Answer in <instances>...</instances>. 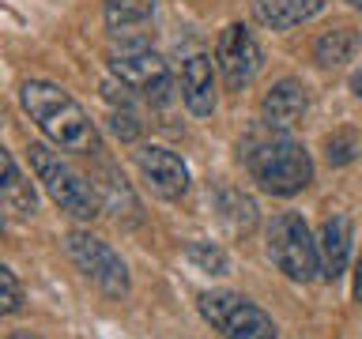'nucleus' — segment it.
I'll return each instance as SVG.
<instances>
[{
    "mask_svg": "<svg viewBox=\"0 0 362 339\" xmlns=\"http://www.w3.org/2000/svg\"><path fill=\"white\" fill-rule=\"evenodd\" d=\"M0 237H4V215H0Z\"/></svg>",
    "mask_w": 362,
    "mask_h": 339,
    "instance_id": "393cba45",
    "label": "nucleus"
},
{
    "mask_svg": "<svg viewBox=\"0 0 362 339\" xmlns=\"http://www.w3.org/2000/svg\"><path fill=\"white\" fill-rule=\"evenodd\" d=\"M238 151H242L253 181L272 196H294L313 181L310 151L294 136H287L283 129H272L264 121H260V129L245 136V143Z\"/></svg>",
    "mask_w": 362,
    "mask_h": 339,
    "instance_id": "f03ea898",
    "label": "nucleus"
},
{
    "mask_svg": "<svg viewBox=\"0 0 362 339\" xmlns=\"http://www.w3.org/2000/svg\"><path fill=\"white\" fill-rule=\"evenodd\" d=\"M27 158H30L34 177L42 181V189L49 192V200L64 215H72V219H79V222L98 219V211H102L98 189L90 185L79 170L68 166L64 158H61V151H53V147H45V143H30L27 147Z\"/></svg>",
    "mask_w": 362,
    "mask_h": 339,
    "instance_id": "7ed1b4c3",
    "label": "nucleus"
},
{
    "mask_svg": "<svg viewBox=\"0 0 362 339\" xmlns=\"http://www.w3.org/2000/svg\"><path fill=\"white\" fill-rule=\"evenodd\" d=\"M181 98L197 117L215 113V68L208 53H192L181 68Z\"/></svg>",
    "mask_w": 362,
    "mask_h": 339,
    "instance_id": "ddd939ff",
    "label": "nucleus"
},
{
    "mask_svg": "<svg viewBox=\"0 0 362 339\" xmlns=\"http://www.w3.org/2000/svg\"><path fill=\"white\" fill-rule=\"evenodd\" d=\"M305 113H310V95H305V83H298V79H279L260 98V121L272 124V129L287 132L294 124H302Z\"/></svg>",
    "mask_w": 362,
    "mask_h": 339,
    "instance_id": "9b49d317",
    "label": "nucleus"
},
{
    "mask_svg": "<svg viewBox=\"0 0 362 339\" xmlns=\"http://www.w3.org/2000/svg\"><path fill=\"white\" fill-rule=\"evenodd\" d=\"M200 316L208 321L223 339H276V324L272 316L253 305L242 294H230V290H204L200 298Z\"/></svg>",
    "mask_w": 362,
    "mask_h": 339,
    "instance_id": "39448f33",
    "label": "nucleus"
},
{
    "mask_svg": "<svg viewBox=\"0 0 362 339\" xmlns=\"http://www.w3.org/2000/svg\"><path fill=\"white\" fill-rule=\"evenodd\" d=\"M264 249H268L272 264L294 282H310V279L321 275L317 242H313V234H310V226H305L302 215H294V211L276 215L264 230Z\"/></svg>",
    "mask_w": 362,
    "mask_h": 339,
    "instance_id": "20e7f679",
    "label": "nucleus"
},
{
    "mask_svg": "<svg viewBox=\"0 0 362 339\" xmlns=\"http://www.w3.org/2000/svg\"><path fill=\"white\" fill-rule=\"evenodd\" d=\"M351 87H355V98H362V68L355 72V79H351Z\"/></svg>",
    "mask_w": 362,
    "mask_h": 339,
    "instance_id": "5701e85b",
    "label": "nucleus"
},
{
    "mask_svg": "<svg viewBox=\"0 0 362 339\" xmlns=\"http://www.w3.org/2000/svg\"><path fill=\"white\" fill-rule=\"evenodd\" d=\"M351 4H355V8H358V11H362V0H351Z\"/></svg>",
    "mask_w": 362,
    "mask_h": 339,
    "instance_id": "a878e982",
    "label": "nucleus"
},
{
    "mask_svg": "<svg viewBox=\"0 0 362 339\" xmlns=\"http://www.w3.org/2000/svg\"><path fill=\"white\" fill-rule=\"evenodd\" d=\"M355 302L362 305V256L355 260Z\"/></svg>",
    "mask_w": 362,
    "mask_h": 339,
    "instance_id": "4be33fe9",
    "label": "nucleus"
},
{
    "mask_svg": "<svg viewBox=\"0 0 362 339\" xmlns=\"http://www.w3.org/2000/svg\"><path fill=\"white\" fill-rule=\"evenodd\" d=\"M355 151H358V143H355V136H351V132H332L325 140V155H328V162H332V166H347L351 158H355Z\"/></svg>",
    "mask_w": 362,
    "mask_h": 339,
    "instance_id": "412c9836",
    "label": "nucleus"
},
{
    "mask_svg": "<svg viewBox=\"0 0 362 339\" xmlns=\"http://www.w3.org/2000/svg\"><path fill=\"white\" fill-rule=\"evenodd\" d=\"M64 253L76 264L79 275L95 282L106 298L121 302L124 294H129V268H124V260L113 253L102 237L83 234V230H72V234H64Z\"/></svg>",
    "mask_w": 362,
    "mask_h": 339,
    "instance_id": "423d86ee",
    "label": "nucleus"
},
{
    "mask_svg": "<svg viewBox=\"0 0 362 339\" xmlns=\"http://www.w3.org/2000/svg\"><path fill=\"white\" fill-rule=\"evenodd\" d=\"M0 211L16 215V219H34V211H38L34 185L16 166V158H11V151L4 143H0Z\"/></svg>",
    "mask_w": 362,
    "mask_h": 339,
    "instance_id": "f8f14e48",
    "label": "nucleus"
},
{
    "mask_svg": "<svg viewBox=\"0 0 362 339\" xmlns=\"http://www.w3.org/2000/svg\"><path fill=\"white\" fill-rule=\"evenodd\" d=\"M215 64H219L226 87L245 90L257 79L260 64H264V53H260L253 30L242 27V23H230V27L219 34V42H215Z\"/></svg>",
    "mask_w": 362,
    "mask_h": 339,
    "instance_id": "6e6552de",
    "label": "nucleus"
},
{
    "mask_svg": "<svg viewBox=\"0 0 362 339\" xmlns=\"http://www.w3.org/2000/svg\"><path fill=\"white\" fill-rule=\"evenodd\" d=\"M185 256H189V264H197L200 271H208V275H226V271H230V256H226L219 245H211V242L185 245Z\"/></svg>",
    "mask_w": 362,
    "mask_h": 339,
    "instance_id": "a211bd4d",
    "label": "nucleus"
},
{
    "mask_svg": "<svg viewBox=\"0 0 362 339\" xmlns=\"http://www.w3.org/2000/svg\"><path fill=\"white\" fill-rule=\"evenodd\" d=\"M8 339H38L34 332H16V335H8Z\"/></svg>",
    "mask_w": 362,
    "mask_h": 339,
    "instance_id": "b1692460",
    "label": "nucleus"
},
{
    "mask_svg": "<svg viewBox=\"0 0 362 339\" xmlns=\"http://www.w3.org/2000/svg\"><path fill=\"white\" fill-rule=\"evenodd\" d=\"M110 72H113V79H117L121 87L151 98L155 106H163V102L170 98V64L151 49V45L113 49L110 53Z\"/></svg>",
    "mask_w": 362,
    "mask_h": 339,
    "instance_id": "0eeeda50",
    "label": "nucleus"
},
{
    "mask_svg": "<svg viewBox=\"0 0 362 339\" xmlns=\"http://www.w3.org/2000/svg\"><path fill=\"white\" fill-rule=\"evenodd\" d=\"M110 132L117 136V140H124V143H132V140H140V132H144V121H140V113H136L132 106H129V98L121 102H113V109H110Z\"/></svg>",
    "mask_w": 362,
    "mask_h": 339,
    "instance_id": "6ab92c4d",
    "label": "nucleus"
},
{
    "mask_svg": "<svg viewBox=\"0 0 362 339\" xmlns=\"http://www.w3.org/2000/svg\"><path fill=\"white\" fill-rule=\"evenodd\" d=\"M19 102L27 109V117L42 129L45 140H53L61 151L72 155H98V129L90 121V113L68 95L64 87L49 83V79H27L19 87Z\"/></svg>",
    "mask_w": 362,
    "mask_h": 339,
    "instance_id": "f257e3e1",
    "label": "nucleus"
},
{
    "mask_svg": "<svg viewBox=\"0 0 362 339\" xmlns=\"http://www.w3.org/2000/svg\"><path fill=\"white\" fill-rule=\"evenodd\" d=\"M358 49H362V34L355 27H332V30L317 34L313 61L321 68H344L347 61H355Z\"/></svg>",
    "mask_w": 362,
    "mask_h": 339,
    "instance_id": "dca6fc26",
    "label": "nucleus"
},
{
    "mask_svg": "<svg viewBox=\"0 0 362 339\" xmlns=\"http://www.w3.org/2000/svg\"><path fill=\"white\" fill-rule=\"evenodd\" d=\"M106 34L113 49H136L155 38V0H106Z\"/></svg>",
    "mask_w": 362,
    "mask_h": 339,
    "instance_id": "1a4fd4ad",
    "label": "nucleus"
},
{
    "mask_svg": "<svg viewBox=\"0 0 362 339\" xmlns=\"http://www.w3.org/2000/svg\"><path fill=\"white\" fill-rule=\"evenodd\" d=\"M23 282L16 279V271L0 264V316H11V313H19L23 309Z\"/></svg>",
    "mask_w": 362,
    "mask_h": 339,
    "instance_id": "aec40b11",
    "label": "nucleus"
},
{
    "mask_svg": "<svg viewBox=\"0 0 362 339\" xmlns=\"http://www.w3.org/2000/svg\"><path fill=\"white\" fill-rule=\"evenodd\" d=\"M136 166H140V177L147 181V189L163 200H181L189 192V166L185 158L170 147L147 143L136 151Z\"/></svg>",
    "mask_w": 362,
    "mask_h": 339,
    "instance_id": "9d476101",
    "label": "nucleus"
},
{
    "mask_svg": "<svg viewBox=\"0 0 362 339\" xmlns=\"http://www.w3.org/2000/svg\"><path fill=\"white\" fill-rule=\"evenodd\" d=\"M351 222L344 215H332L325 219L321 234H317V256H321V279L336 282L339 275L347 271V260H351Z\"/></svg>",
    "mask_w": 362,
    "mask_h": 339,
    "instance_id": "4468645a",
    "label": "nucleus"
},
{
    "mask_svg": "<svg viewBox=\"0 0 362 339\" xmlns=\"http://www.w3.org/2000/svg\"><path fill=\"white\" fill-rule=\"evenodd\" d=\"M219 211H223V219L230 222V230H253V222H257V203L245 196V192H230V189H223L219 192Z\"/></svg>",
    "mask_w": 362,
    "mask_h": 339,
    "instance_id": "f3484780",
    "label": "nucleus"
},
{
    "mask_svg": "<svg viewBox=\"0 0 362 339\" xmlns=\"http://www.w3.org/2000/svg\"><path fill=\"white\" fill-rule=\"evenodd\" d=\"M257 19L272 30H291V27H302L310 23L313 16L325 11V0H257L253 4Z\"/></svg>",
    "mask_w": 362,
    "mask_h": 339,
    "instance_id": "2eb2a0df",
    "label": "nucleus"
}]
</instances>
